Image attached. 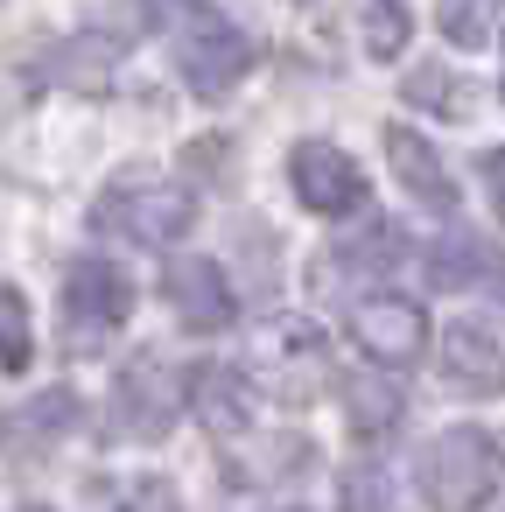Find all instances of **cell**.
Segmentation results:
<instances>
[{
    "mask_svg": "<svg viewBox=\"0 0 505 512\" xmlns=\"http://www.w3.org/2000/svg\"><path fill=\"white\" fill-rule=\"evenodd\" d=\"M162 29H169V57H176V71H183V85L197 92V99H225L246 71H253V36L225 15V8H211V0H162Z\"/></svg>",
    "mask_w": 505,
    "mask_h": 512,
    "instance_id": "6da1fadb",
    "label": "cell"
},
{
    "mask_svg": "<svg viewBox=\"0 0 505 512\" xmlns=\"http://www.w3.org/2000/svg\"><path fill=\"white\" fill-rule=\"evenodd\" d=\"M414 484L428 512H484L491 491L505 484V442L491 428H442L414 456Z\"/></svg>",
    "mask_w": 505,
    "mask_h": 512,
    "instance_id": "7a4b0ae2",
    "label": "cell"
},
{
    "mask_svg": "<svg viewBox=\"0 0 505 512\" xmlns=\"http://www.w3.org/2000/svg\"><path fill=\"white\" fill-rule=\"evenodd\" d=\"M197 225V197L176 176H113L92 204V232L127 246H176Z\"/></svg>",
    "mask_w": 505,
    "mask_h": 512,
    "instance_id": "3957f363",
    "label": "cell"
},
{
    "mask_svg": "<svg viewBox=\"0 0 505 512\" xmlns=\"http://www.w3.org/2000/svg\"><path fill=\"white\" fill-rule=\"evenodd\" d=\"M57 309H64V344L92 351L106 330H120V323L134 316V281H127L113 260H71Z\"/></svg>",
    "mask_w": 505,
    "mask_h": 512,
    "instance_id": "277c9868",
    "label": "cell"
},
{
    "mask_svg": "<svg viewBox=\"0 0 505 512\" xmlns=\"http://www.w3.org/2000/svg\"><path fill=\"white\" fill-rule=\"evenodd\" d=\"M176 414H183V379H169V365L155 358V351H141L127 372H120V386H113V435H134V442H162L169 428H176Z\"/></svg>",
    "mask_w": 505,
    "mask_h": 512,
    "instance_id": "5b68a950",
    "label": "cell"
},
{
    "mask_svg": "<svg viewBox=\"0 0 505 512\" xmlns=\"http://www.w3.org/2000/svg\"><path fill=\"white\" fill-rule=\"evenodd\" d=\"M288 183L316 218H351L365 204V169L330 141H295L288 148Z\"/></svg>",
    "mask_w": 505,
    "mask_h": 512,
    "instance_id": "8992f818",
    "label": "cell"
},
{
    "mask_svg": "<svg viewBox=\"0 0 505 512\" xmlns=\"http://www.w3.org/2000/svg\"><path fill=\"white\" fill-rule=\"evenodd\" d=\"M351 344L379 365H414L428 351V316L414 295H358L351 302Z\"/></svg>",
    "mask_w": 505,
    "mask_h": 512,
    "instance_id": "52a82bcc",
    "label": "cell"
},
{
    "mask_svg": "<svg viewBox=\"0 0 505 512\" xmlns=\"http://www.w3.org/2000/svg\"><path fill=\"white\" fill-rule=\"evenodd\" d=\"M316 463V442L309 435H253V442H225L218 449V470H225V484H239V491H281V484H295L302 470Z\"/></svg>",
    "mask_w": 505,
    "mask_h": 512,
    "instance_id": "ba28073f",
    "label": "cell"
},
{
    "mask_svg": "<svg viewBox=\"0 0 505 512\" xmlns=\"http://www.w3.org/2000/svg\"><path fill=\"white\" fill-rule=\"evenodd\" d=\"M162 302L183 316V330H225L239 316V295H232V281H225L218 260H169Z\"/></svg>",
    "mask_w": 505,
    "mask_h": 512,
    "instance_id": "9c48e42d",
    "label": "cell"
},
{
    "mask_svg": "<svg viewBox=\"0 0 505 512\" xmlns=\"http://www.w3.org/2000/svg\"><path fill=\"white\" fill-rule=\"evenodd\" d=\"M442 379L477 393V400L505 393V337L484 323H449L442 330Z\"/></svg>",
    "mask_w": 505,
    "mask_h": 512,
    "instance_id": "30bf717a",
    "label": "cell"
},
{
    "mask_svg": "<svg viewBox=\"0 0 505 512\" xmlns=\"http://www.w3.org/2000/svg\"><path fill=\"white\" fill-rule=\"evenodd\" d=\"M183 400H190V414H197L218 442H232V435L253 421V379H246L239 365H197L190 386H183Z\"/></svg>",
    "mask_w": 505,
    "mask_h": 512,
    "instance_id": "8fae6325",
    "label": "cell"
},
{
    "mask_svg": "<svg viewBox=\"0 0 505 512\" xmlns=\"http://www.w3.org/2000/svg\"><path fill=\"white\" fill-rule=\"evenodd\" d=\"M428 281L435 288H470V295H505V253L484 246L477 232H442L428 246Z\"/></svg>",
    "mask_w": 505,
    "mask_h": 512,
    "instance_id": "7c38bea8",
    "label": "cell"
},
{
    "mask_svg": "<svg viewBox=\"0 0 505 512\" xmlns=\"http://www.w3.org/2000/svg\"><path fill=\"white\" fill-rule=\"evenodd\" d=\"M386 162H393V176H400V190L414 197V204H428V211H456V176L442 169V155L414 134V127H386Z\"/></svg>",
    "mask_w": 505,
    "mask_h": 512,
    "instance_id": "4fadbf2b",
    "label": "cell"
},
{
    "mask_svg": "<svg viewBox=\"0 0 505 512\" xmlns=\"http://www.w3.org/2000/svg\"><path fill=\"white\" fill-rule=\"evenodd\" d=\"M407 414V393L400 386H386V379H344V421L358 428V435H393V421Z\"/></svg>",
    "mask_w": 505,
    "mask_h": 512,
    "instance_id": "5bb4252c",
    "label": "cell"
},
{
    "mask_svg": "<svg viewBox=\"0 0 505 512\" xmlns=\"http://www.w3.org/2000/svg\"><path fill=\"white\" fill-rule=\"evenodd\" d=\"M407 36H414L407 0H358V43H365V57H372V64L407 57Z\"/></svg>",
    "mask_w": 505,
    "mask_h": 512,
    "instance_id": "9a60e30c",
    "label": "cell"
},
{
    "mask_svg": "<svg viewBox=\"0 0 505 512\" xmlns=\"http://www.w3.org/2000/svg\"><path fill=\"white\" fill-rule=\"evenodd\" d=\"M407 106H428L435 120H470L477 92H470V78H456L449 64H421V71H407Z\"/></svg>",
    "mask_w": 505,
    "mask_h": 512,
    "instance_id": "2e32d148",
    "label": "cell"
},
{
    "mask_svg": "<svg viewBox=\"0 0 505 512\" xmlns=\"http://www.w3.org/2000/svg\"><path fill=\"white\" fill-rule=\"evenodd\" d=\"M505 15V0H435V29L456 43V50H484L491 29Z\"/></svg>",
    "mask_w": 505,
    "mask_h": 512,
    "instance_id": "e0dca14e",
    "label": "cell"
},
{
    "mask_svg": "<svg viewBox=\"0 0 505 512\" xmlns=\"http://www.w3.org/2000/svg\"><path fill=\"white\" fill-rule=\"evenodd\" d=\"M113 43L106 36H78V43H64V57H57V78L71 85V92H106L113 85Z\"/></svg>",
    "mask_w": 505,
    "mask_h": 512,
    "instance_id": "ac0fdd59",
    "label": "cell"
},
{
    "mask_svg": "<svg viewBox=\"0 0 505 512\" xmlns=\"http://www.w3.org/2000/svg\"><path fill=\"white\" fill-rule=\"evenodd\" d=\"M36 365V330H29V295L0 281V372Z\"/></svg>",
    "mask_w": 505,
    "mask_h": 512,
    "instance_id": "d6986e66",
    "label": "cell"
},
{
    "mask_svg": "<svg viewBox=\"0 0 505 512\" xmlns=\"http://www.w3.org/2000/svg\"><path fill=\"white\" fill-rule=\"evenodd\" d=\"M337 512H407L386 463H351L344 470V491H337Z\"/></svg>",
    "mask_w": 505,
    "mask_h": 512,
    "instance_id": "ffe728a7",
    "label": "cell"
},
{
    "mask_svg": "<svg viewBox=\"0 0 505 512\" xmlns=\"http://www.w3.org/2000/svg\"><path fill=\"white\" fill-rule=\"evenodd\" d=\"M127 512H183V505H176V491H169L162 477H141L134 498H127Z\"/></svg>",
    "mask_w": 505,
    "mask_h": 512,
    "instance_id": "44dd1931",
    "label": "cell"
},
{
    "mask_svg": "<svg viewBox=\"0 0 505 512\" xmlns=\"http://www.w3.org/2000/svg\"><path fill=\"white\" fill-rule=\"evenodd\" d=\"M484 190H491V204H498V218H505V148L484 155Z\"/></svg>",
    "mask_w": 505,
    "mask_h": 512,
    "instance_id": "7402d4cb",
    "label": "cell"
},
{
    "mask_svg": "<svg viewBox=\"0 0 505 512\" xmlns=\"http://www.w3.org/2000/svg\"><path fill=\"white\" fill-rule=\"evenodd\" d=\"M22 512H50V505H22Z\"/></svg>",
    "mask_w": 505,
    "mask_h": 512,
    "instance_id": "603a6c76",
    "label": "cell"
},
{
    "mask_svg": "<svg viewBox=\"0 0 505 512\" xmlns=\"http://www.w3.org/2000/svg\"><path fill=\"white\" fill-rule=\"evenodd\" d=\"M281 512H302V505H281Z\"/></svg>",
    "mask_w": 505,
    "mask_h": 512,
    "instance_id": "cb8c5ba5",
    "label": "cell"
}]
</instances>
